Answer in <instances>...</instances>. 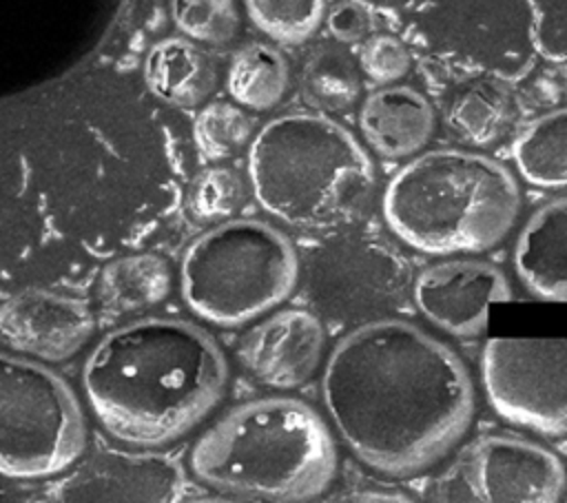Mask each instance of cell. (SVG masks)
I'll use <instances>...</instances> for the list:
<instances>
[{
	"instance_id": "11",
	"label": "cell",
	"mask_w": 567,
	"mask_h": 503,
	"mask_svg": "<svg viewBox=\"0 0 567 503\" xmlns=\"http://www.w3.org/2000/svg\"><path fill=\"white\" fill-rule=\"evenodd\" d=\"M416 308L454 337H478L489 326L492 304L509 301L507 277L483 259H450L427 266L414 281Z\"/></svg>"
},
{
	"instance_id": "22",
	"label": "cell",
	"mask_w": 567,
	"mask_h": 503,
	"mask_svg": "<svg viewBox=\"0 0 567 503\" xmlns=\"http://www.w3.org/2000/svg\"><path fill=\"white\" fill-rule=\"evenodd\" d=\"M252 24L284 44L306 42L323 20V0H244Z\"/></svg>"
},
{
	"instance_id": "3",
	"label": "cell",
	"mask_w": 567,
	"mask_h": 503,
	"mask_svg": "<svg viewBox=\"0 0 567 503\" xmlns=\"http://www.w3.org/2000/svg\"><path fill=\"white\" fill-rule=\"evenodd\" d=\"M190 470L219 492L308 501L334 481L337 445L315 408L290 397H266L217 419L193 445Z\"/></svg>"
},
{
	"instance_id": "10",
	"label": "cell",
	"mask_w": 567,
	"mask_h": 503,
	"mask_svg": "<svg viewBox=\"0 0 567 503\" xmlns=\"http://www.w3.org/2000/svg\"><path fill=\"white\" fill-rule=\"evenodd\" d=\"M186 492L182 465L157 452L100 450L64 474L51 499L66 503L86 501H179Z\"/></svg>"
},
{
	"instance_id": "2",
	"label": "cell",
	"mask_w": 567,
	"mask_h": 503,
	"mask_svg": "<svg viewBox=\"0 0 567 503\" xmlns=\"http://www.w3.org/2000/svg\"><path fill=\"white\" fill-rule=\"evenodd\" d=\"M226 379L217 341L190 321L166 317L106 332L82 368L93 414L115 439L142 448L186 434L221 399Z\"/></svg>"
},
{
	"instance_id": "13",
	"label": "cell",
	"mask_w": 567,
	"mask_h": 503,
	"mask_svg": "<svg viewBox=\"0 0 567 503\" xmlns=\"http://www.w3.org/2000/svg\"><path fill=\"white\" fill-rule=\"evenodd\" d=\"M323 328L308 310H281L252 326L237 357L264 386L288 390L306 383L319 368Z\"/></svg>"
},
{
	"instance_id": "27",
	"label": "cell",
	"mask_w": 567,
	"mask_h": 503,
	"mask_svg": "<svg viewBox=\"0 0 567 503\" xmlns=\"http://www.w3.org/2000/svg\"><path fill=\"white\" fill-rule=\"evenodd\" d=\"M328 29L339 42H357L368 31V18L357 4L339 2L328 13Z\"/></svg>"
},
{
	"instance_id": "26",
	"label": "cell",
	"mask_w": 567,
	"mask_h": 503,
	"mask_svg": "<svg viewBox=\"0 0 567 503\" xmlns=\"http://www.w3.org/2000/svg\"><path fill=\"white\" fill-rule=\"evenodd\" d=\"M361 71L377 84H390L401 80L410 69L408 49L392 35H370L359 51Z\"/></svg>"
},
{
	"instance_id": "5",
	"label": "cell",
	"mask_w": 567,
	"mask_h": 503,
	"mask_svg": "<svg viewBox=\"0 0 567 503\" xmlns=\"http://www.w3.org/2000/svg\"><path fill=\"white\" fill-rule=\"evenodd\" d=\"M520 193L496 160L458 148L408 162L385 186L383 217L408 246L430 255L483 253L514 226Z\"/></svg>"
},
{
	"instance_id": "24",
	"label": "cell",
	"mask_w": 567,
	"mask_h": 503,
	"mask_svg": "<svg viewBox=\"0 0 567 503\" xmlns=\"http://www.w3.org/2000/svg\"><path fill=\"white\" fill-rule=\"evenodd\" d=\"M246 199V184L233 168L215 166L202 171L188 191L186 206L197 222L230 217Z\"/></svg>"
},
{
	"instance_id": "14",
	"label": "cell",
	"mask_w": 567,
	"mask_h": 503,
	"mask_svg": "<svg viewBox=\"0 0 567 503\" xmlns=\"http://www.w3.org/2000/svg\"><path fill=\"white\" fill-rule=\"evenodd\" d=\"M514 268L534 297L567 301V195L527 219L514 246Z\"/></svg>"
},
{
	"instance_id": "21",
	"label": "cell",
	"mask_w": 567,
	"mask_h": 503,
	"mask_svg": "<svg viewBox=\"0 0 567 503\" xmlns=\"http://www.w3.org/2000/svg\"><path fill=\"white\" fill-rule=\"evenodd\" d=\"M359 73L350 55L337 49L315 53L301 75L306 102L321 111H343L359 97Z\"/></svg>"
},
{
	"instance_id": "25",
	"label": "cell",
	"mask_w": 567,
	"mask_h": 503,
	"mask_svg": "<svg viewBox=\"0 0 567 503\" xmlns=\"http://www.w3.org/2000/svg\"><path fill=\"white\" fill-rule=\"evenodd\" d=\"M171 16L184 35L204 44L233 40L239 24L235 0H171Z\"/></svg>"
},
{
	"instance_id": "12",
	"label": "cell",
	"mask_w": 567,
	"mask_h": 503,
	"mask_svg": "<svg viewBox=\"0 0 567 503\" xmlns=\"http://www.w3.org/2000/svg\"><path fill=\"white\" fill-rule=\"evenodd\" d=\"M93 328V315L82 299L47 288L20 290L0 306V339L42 361L73 357Z\"/></svg>"
},
{
	"instance_id": "9",
	"label": "cell",
	"mask_w": 567,
	"mask_h": 503,
	"mask_svg": "<svg viewBox=\"0 0 567 503\" xmlns=\"http://www.w3.org/2000/svg\"><path fill=\"white\" fill-rule=\"evenodd\" d=\"M467 485L487 503H554L563 496L567 472L540 443L489 434L467 448Z\"/></svg>"
},
{
	"instance_id": "8",
	"label": "cell",
	"mask_w": 567,
	"mask_h": 503,
	"mask_svg": "<svg viewBox=\"0 0 567 503\" xmlns=\"http://www.w3.org/2000/svg\"><path fill=\"white\" fill-rule=\"evenodd\" d=\"M492 408L509 423L567 434V337H494L481 355Z\"/></svg>"
},
{
	"instance_id": "18",
	"label": "cell",
	"mask_w": 567,
	"mask_h": 503,
	"mask_svg": "<svg viewBox=\"0 0 567 503\" xmlns=\"http://www.w3.org/2000/svg\"><path fill=\"white\" fill-rule=\"evenodd\" d=\"M512 155L525 182L567 188V109L532 120L514 140Z\"/></svg>"
},
{
	"instance_id": "16",
	"label": "cell",
	"mask_w": 567,
	"mask_h": 503,
	"mask_svg": "<svg viewBox=\"0 0 567 503\" xmlns=\"http://www.w3.org/2000/svg\"><path fill=\"white\" fill-rule=\"evenodd\" d=\"M144 80L164 102L195 106L215 86L210 58L184 38H166L151 47L144 60Z\"/></svg>"
},
{
	"instance_id": "1",
	"label": "cell",
	"mask_w": 567,
	"mask_h": 503,
	"mask_svg": "<svg viewBox=\"0 0 567 503\" xmlns=\"http://www.w3.org/2000/svg\"><path fill=\"white\" fill-rule=\"evenodd\" d=\"M321 399L352 454L390 476L436 463L474 414V386L458 355L403 319H377L341 337L323 368Z\"/></svg>"
},
{
	"instance_id": "4",
	"label": "cell",
	"mask_w": 567,
	"mask_h": 503,
	"mask_svg": "<svg viewBox=\"0 0 567 503\" xmlns=\"http://www.w3.org/2000/svg\"><path fill=\"white\" fill-rule=\"evenodd\" d=\"M248 179L261 208L301 230L354 222L374 193V168L341 124L315 113L270 120L250 142Z\"/></svg>"
},
{
	"instance_id": "19",
	"label": "cell",
	"mask_w": 567,
	"mask_h": 503,
	"mask_svg": "<svg viewBox=\"0 0 567 503\" xmlns=\"http://www.w3.org/2000/svg\"><path fill=\"white\" fill-rule=\"evenodd\" d=\"M226 86L237 104L252 111H268L286 93V58L270 44L250 42L233 55L226 73Z\"/></svg>"
},
{
	"instance_id": "6",
	"label": "cell",
	"mask_w": 567,
	"mask_h": 503,
	"mask_svg": "<svg viewBox=\"0 0 567 503\" xmlns=\"http://www.w3.org/2000/svg\"><path fill=\"white\" fill-rule=\"evenodd\" d=\"M297 275V253L279 228L230 219L188 244L179 288L197 317L235 328L279 306L295 290Z\"/></svg>"
},
{
	"instance_id": "17",
	"label": "cell",
	"mask_w": 567,
	"mask_h": 503,
	"mask_svg": "<svg viewBox=\"0 0 567 503\" xmlns=\"http://www.w3.org/2000/svg\"><path fill=\"white\" fill-rule=\"evenodd\" d=\"M171 290L168 264L151 253L124 255L109 261L97 281L100 306L113 317L148 310Z\"/></svg>"
},
{
	"instance_id": "7",
	"label": "cell",
	"mask_w": 567,
	"mask_h": 503,
	"mask_svg": "<svg viewBox=\"0 0 567 503\" xmlns=\"http://www.w3.org/2000/svg\"><path fill=\"white\" fill-rule=\"evenodd\" d=\"M84 439V414L69 383L31 359L0 352V474H58L80 456Z\"/></svg>"
},
{
	"instance_id": "20",
	"label": "cell",
	"mask_w": 567,
	"mask_h": 503,
	"mask_svg": "<svg viewBox=\"0 0 567 503\" xmlns=\"http://www.w3.org/2000/svg\"><path fill=\"white\" fill-rule=\"evenodd\" d=\"M512 120L509 91L494 80H481L465 86L447 113L450 129L474 146L496 142Z\"/></svg>"
},
{
	"instance_id": "15",
	"label": "cell",
	"mask_w": 567,
	"mask_h": 503,
	"mask_svg": "<svg viewBox=\"0 0 567 503\" xmlns=\"http://www.w3.org/2000/svg\"><path fill=\"white\" fill-rule=\"evenodd\" d=\"M359 129L374 153L399 160L427 144L434 133V111L410 86H383L363 100Z\"/></svg>"
},
{
	"instance_id": "23",
	"label": "cell",
	"mask_w": 567,
	"mask_h": 503,
	"mask_svg": "<svg viewBox=\"0 0 567 503\" xmlns=\"http://www.w3.org/2000/svg\"><path fill=\"white\" fill-rule=\"evenodd\" d=\"M250 133V117L228 102H213L204 106L193 124L195 146L202 157L210 162L233 157L248 142Z\"/></svg>"
}]
</instances>
